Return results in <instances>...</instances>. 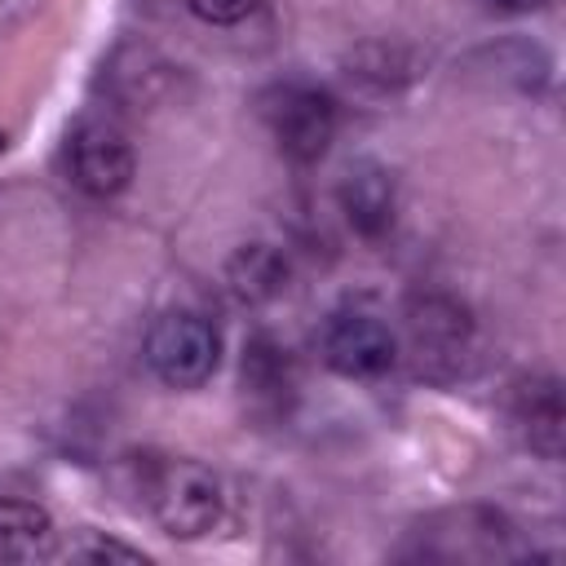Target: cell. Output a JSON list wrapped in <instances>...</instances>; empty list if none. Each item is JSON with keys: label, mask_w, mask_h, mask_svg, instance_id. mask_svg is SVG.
<instances>
[{"label": "cell", "mask_w": 566, "mask_h": 566, "mask_svg": "<svg viewBox=\"0 0 566 566\" xmlns=\"http://www.w3.org/2000/svg\"><path fill=\"white\" fill-rule=\"evenodd\" d=\"M4 142H9V137H4V133H0V150H4Z\"/></svg>", "instance_id": "cell-15"}, {"label": "cell", "mask_w": 566, "mask_h": 566, "mask_svg": "<svg viewBox=\"0 0 566 566\" xmlns=\"http://www.w3.org/2000/svg\"><path fill=\"white\" fill-rule=\"evenodd\" d=\"M66 557H80V562H146L142 548L133 544H119V539H106L97 531H84L66 544Z\"/></svg>", "instance_id": "cell-12"}, {"label": "cell", "mask_w": 566, "mask_h": 566, "mask_svg": "<svg viewBox=\"0 0 566 566\" xmlns=\"http://www.w3.org/2000/svg\"><path fill=\"white\" fill-rule=\"evenodd\" d=\"M133 142L111 115H80L66 133V177L93 199H111L133 181Z\"/></svg>", "instance_id": "cell-4"}, {"label": "cell", "mask_w": 566, "mask_h": 566, "mask_svg": "<svg viewBox=\"0 0 566 566\" xmlns=\"http://www.w3.org/2000/svg\"><path fill=\"white\" fill-rule=\"evenodd\" d=\"M186 9L212 27H234L256 9V0H186Z\"/></svg>", "instance_id": "cell-13"}, {"label": "cell", "mask_w": 566, "mask_h": 566, "mask_svg": "<svg viewBox=\"0 0 566 566\" xmlns=\"http://www.w3.org/2000/svg\"><path fill=\"white\" fill-rule=\"evenodd\" d=\"M318 349H323V363L349 380L385 376L398 363V340H394L389 323H380L376 314H363V310L332 314L318 336Z\"/></svg>", "instance_id": "cell-5"}, {"label": "cell", "mask_w": 566, "mask_h": 566, "mask_svg": "<svg viewBox=\"0 0 566 566\" xmlns=\"http://www.w3.org/2000/svg\"><path fill=\"white\" fill-rule=\"evenodd\" d=\"M239 380H243V394H248L256 407H270V411H279V407L292 398V385H296L287 349H283L274 336H265V332L243 345Z\"/></svg>", "instance_id": "cell-8"}, {"label": "cell", "mask_w": 566, "mask_h": 566, "mask_svg": "<svg viewBox=\"0 0 566 566\" xmlns=\"http://www.w3.org/2000/svg\"><path fill=\"white\" fill-rule=\"evenodd\" d=\"M513 420L526 438L531 451H539L544 460H557L562 455V394H557V380H526L517 385V398H513Z\"/></svg>", "instance_id": "cell-9"}, {"label": "cell", "mask_w": 566, "mask_h": 566, "mask_svg": "<svg viewBox=\"0 0 566 566\" xmlns=\"http://www.w3.org/2000/svg\"><path fill=\"white\" fill-rule=\"evenodd\" d=\"M495 9H504V13H531V9H539L544 0H491Z\"/></svg>", "instance_id": "cell-14"}, {"label": "cell", "mask_w": 566, "mask_h": 566, "mask_svg": "<svg viewBox=\"0 0 566 566\" xmlns=\"http://www.w3.org/2000/svg\"><path fill=\"white\" fill-rule=\"evenodd\" d=\"M261 119L274 137V146L292 159V164H314L323 159V150L332 146L336 133V106L323 88L287 80L261 93Z\"/></svg>", "instance_id": "cell-3"}, {"label": "cell", "mask_w": 566, "mask_h": 566, "mask_svg": "<svg viewBox=\"0 0 566 566\" xmlns=\"http://www.w3.org/2000/svg\"><path fill=\"white\" fill-rule=\"evenodd\" d=\"M142 500L172 539H199L221 517V482L199 460H150L142 473Z\"/></svg>", "instance_id": "cell-1"}, {"label": "cell", "mask_w": 566, "mask_h": 566, "mask_svg": "<svg viewBox=\"0 0 566 566\" xmlns=\"http://www.w3.org/2000/svg\"><path fill=\"white\" fill-rule=\"evenodd\" d=\"M226 287L243 305H261L287 287V261L274 243H243L226 265Z\"/></svg>", "instance_id": "cell-10"}, {"label": "cell", "mask_w": 566, "mask_h": 566, "mask_svg": "<svg viewBox=\"0 0 566 566\" xmlns=\"http://www.w3.org/2000/svg\"><path fill=\"white\" fill-rule=\"evenodd\" d=\"M469 314L447 296H424L411 305V349L424 376H455L469 354Z\"/></svg>", "instance_id": "cell-6"}, {"label": "cell", "mask_w": 566, "mask_h": 566, "mask_svg": "<svg viewBox=\"0 0 566 566\" xmlns=\"http://www.w3.org/2000/svg\"><path fill=\"white\" fill-rule=\"evenodd\" d=\"M221 358L217 327L195 310H168L146 336V363L168 389H199L212 380Z\"/></svg>", "instance_id": "cell-2"}, {"label": "cell", "mask_w": 566, "mask_h": 566, "mask_svg": "<svg viewBox=\"0 0 566 566\" xmlns=\"http://www.w3.org/2000/svg\"><path fill=\"white\" fill-rule=\"evenodd\" d=\"M53 517L31 500H0V553L13 562L53 557Z\"/></svg>", "instance_id": "cell-11"}, {"label": "cell", "mask_w": 566, "mask_h": 566, "mask_svg": "<svg viewBox=\"0 0 566 566\" xmlns=\"http://www.w3.org/2000/svg\"><path fill=\"white\" fill-rule=\"evenodd\" d=\"M394 208H398V195H394L389 168L371 159L349 164V172L340 177V212L349 217V226L363 239H380L394 226Z\"/></svg>", "instance_id": "cell-7"}]
</instances>
